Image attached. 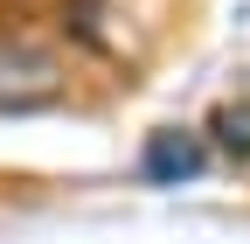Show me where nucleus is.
Instances as JSON below:
<instances>
[{
	"label": "nucleus",
	"mask_w": 250,
	"mask_h": 244,
	"mask_svg": "<svg viewBox=\"0 0 250 244\" xmlns=\"http://www.w3.org/2000/svg\"><path fill=\"white\" fill-rule=\"evenodd\" d=\"M70 98V56L28 21H0V112H49Z\"/></svg>",
	"instance_id": "obj_1"
},
{
	"label": "nucleus",
	"mask_w": 250,
	"mask_h": 244,
	"mask_svg": "<svg viewBox=\"0 0 250 244\" xmlns=\"http://www.w3.org/2000/svg\"><path fill=\"white\" fill-rule=\"evenodd\" d=\"M202 168H208V140L188 133V126H160L139 146V174L153 181V189H181V181H195Z\"/></svg>",
	"instance_id": "obj_2"
},
{
	"label": "nucleus",
	"mask_w": 250,
	"mask_h": 244,
	"mask_svg": "<svg viewBox=\"0 0 250 244\" xmlns=\"http://www.w3.org/2000/svg\"><path fill=\"white\" fill-rule=\"evenodd\" d=\"M215 154H229L236 168H250V98H229L208 112V133H202Z\"/></svg>",
	"instance_id": "obj_3"
}]
</instances>
